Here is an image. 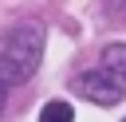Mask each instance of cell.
<instances>
[{
    "mask_svg": "<svg viewBox=\"0 0 126 122\" xmlns=\"http://www.w3.org/2000/svg\"><path fill=\"white\" fill-rule=\"evenodd\" d=\"M122 122H126V118H122Z\"/></svg>",
    "mask_w": 126,
    "mask_h": 122,
    "instance_id": "obj_6",
    "label": "cell"
},
{
    "mask_svg": "<svg viewBox=\"0 0 126 122\" xmlns=\"http://www.w3.org/2000/svg\"><path fill=\"white\" fill-rule=\"evenodd\" d=\"M4 98H8V87H0V110H4Z\"/></svg>",
    "mask_w": 126,
    "mask_h": 122,
    "instance_id": "obj_5",
    "label": "cell"
},
{
    "mask_svg": "<svg viewBox=\"0 0 126 122\" xmlns=\"http://www.w3.org/2000/svg\"><path fill=\"white\" fill-rule=\"evenodd\" d=\"M98 67H106V71H114V75H122L126 79V43H106L102 47V63Z\"/></svg>",
    "mask_w": 126,
    "mask_h": 122,
    "instance_id": "obj_3",
    "label": "cell"
},
{
    "mask_svg": "<svg viewBox=\"0 0 126 122\" xmlns=\"http://www.w3.org/2000/svg\"><path fill=\"white\" fill-rule=\"evenodd\" d=\"M39 122H75V110H71V102L51 98V102L39 110Z\"/></svg>",
    "mask_w": 126,
    "mask_h": 122,
    "instance_id": "obj_4",
    "label": "cell"
},
{
    "mask_svg": "<svg viewBox=\"0 0 126 122\" xmlns=\"http://www.w3.org/2000/svg\"><path fill=\"white\" fill-rule=\"evenodd\" d=\"M43 59V24H20L0 39V87L28 83Z\"/></svg>",
    "mask_w": 126,
    "mask_h": 122,
    "instance_id": "obj_1",
    "label": "cell"
},
{
    "mask_svg": "<svg viewBox=\"0 0 126 122\" xmlns=\"http://www.w3.org/2000/svg\"><path fill=\"white\" fill-rule=\"evenodd\" d=\"M71 87H75V94H83V98H91V102H98V106H114V102H122V94H126V79L114 75V71H106V67H91V71L75 75Z\"/></svg>",
    "mask_w": 126,
    "mask_h": 122,
    "instance_id": "obj_2",
    "label": "cell"
}]
</instances>
